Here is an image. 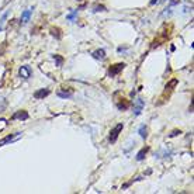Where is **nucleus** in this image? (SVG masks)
I'll list each match as a JSON object with an SVG mask.
<instances>
[{
    "mask_svg": "<svg viewBox=\"0 0 194 194\" xmlns=\"http://www.w3.org/2000/svg\"><path fill=\"white\" fill-rule=\"evenodd\" d=\"M123 128H124V125L118 124V125H115L114 129L110 132V142H111V144H114L115 141L118 139V135H120V132H121V129H123Z\"/></svg>",
    "mask_w": 194,
    "mask_h": 194,
    "instance_id": "obj_1",
    "label": "nucleus"
},
{
    "mask_svg": "<svg viewBox=\"0 0 194 194\" xmlns=\"http://www.w3.org/2000/svg\"><path fill=\"white\" fill-rule=\"evenodd\" d=\"M124 68H125V63H123V62H121V63H115V65H113V66H111V68L108 69V75H110L111 77H113V76L118 75V73H120V72H121L123 69H124Z\"/></svg>",
    "mask_w": 194,
    "mask_h": 194,
    "instance_id": "obj_2",
    "label": "nucleus"
},
{
    "mask_svg": "<svg viewBox=\"0 0 194 194\" xmlns=\"http://www.w3.org/2000/svg\"><path fill=\"white\" fill-rule=\"evenodd\" d=\"M20 132H17V134H11V135H7L6 138H3V139L0 141V146H4L6 144H9V142H13V141L16 139L17 136H20Z\"/></svg>",
    "mask_w": 194,
    "mask_h": 194,
    "instance_id": "obj_3",
    "label": "nucleus"
},
{
    "mask_svg": "<svg viewBox=\"0 0 194 194\" xmlns=\"http://www.w3.org/2000/svg\"><path fill=\"white\" fill-rule=\"evenodd\" d=\"M49 93H51V90H49V89H39V90H37V92L34 93V97H35L37 100H39V98L47 97Z\"/></svg>",
    "mask_w": 194,
    "mask_h": 194,
    "instance_id": "obj_4",
    "label": "nucleus"
},
{
    "mask_svg": "<svg viewBox=\"0 0 194 194\" xmlns=\"http://www.w3.org/2000/svg\"><path fill=\"white\" fill-rule=\"evenodd\" d=\"M20 76H21L23 79H28L30 76H31V69H30V66H21L20 68Z\"/></svg>",
    "mask_w": 194,
    "mask_h": 194,
    "instance_id": "obj_5",
    "label": "nucleus"
},
{
    "mask_svg": "<svg viewBox=\"0 0 194 194\" xmlns=\"http://www.w3.org/2000/svg\"><path fill=\"white\" fill-rule=\"evenodd\" d=\"M13 120H23V121H26V120H28V113L24 111V110L17 111V113H14V115H13Z\"/></svg>",
    "mask_w": 194,
    "mask_h": 194,
    "instance_id": "obj_6",
    "label": "nucleus"
},
{
    "mask_svg": "<svg viewBox=\"0 0 194 194\" xmlns=\"http://www.w3.org/2000/svg\"><path fill=\"white\" fill-rule=\"evenodd\" d=\"M32 14V9H27V10H24L23 11V14H21V23H26L30 20V16Z\"/></svg>",
    "mask_w": 194,
    "mask_h": 194,
    "instance_id": "obj_7",
    "label": "nucleus"
},
{
    "mask_svg": "<svg viewBox=\"0 0 194 194\" xmlns=\"http://www.w3.org/2000/svg\"><path fill=\"white\" fill-rule=\"evenodd\" d=\"M93 58H96V59H104L106 58V52H104V49H97L93 52Z\"/></svg>",
    "mask_w": 194,
    "mask_h": 194,
    "instance_id": "obj_8",
    "label": "nucleus"
},
{
    "mask_svg": "<svg viewBox=\"0 0 194 194\" xmlns=\"http://www.w3.org/2000/svg\"><path fill=\"white\" fill-rule=\"evenodd\" d=\"M142 107H144V100L138 98V100H136V107H135V110H134V114H135V115H139Z\"/></svg>",
    "mask_w": 194,
    "mask_h": 194,
    "instance_id": "obj_9",
    "label": "nucleus"
},
{
    "mask_svg": "<svg viewBox=\"0 0 194 194\" xmlns=\"http://www.w3.org/2000/svg\"><path fill=\"white\" fill-rule=\"evenodd\" d=\"M72 94H73L72 90H69V92H66V90H59V92H58V96H59L61 98H70Z\"/></svg>",
    "mask_w": 194,
    "mask_h": 194,
    "instance_id": "obj_10",
    "label": "nucleus"
},
{
    "mask_svg": "<svg viewBox=\"0 0 194 194\" xmlns=\"http://www.w3.org/2000/svg\"><path fill=\"white\" fill-rule=\"evenodd\" d=\"M148 151H149V148H144V149H141V151L138 152V155H136V160H142V159L145 158V155L148 153Z\"/></svg>",
    "mask_w": 194,
    "mask_h": 194,
    "instance_id": "obj_11",
    "label": "nucleus"
},
{
    "mask_svg": "<svg viewBox=\"0 0 194 194\" xmlns=\"http://www.w3.org/2000/svg\"><path fill=\"white\" fill-rule=\"evenodd\" d=\"M51 34H52L56 39H61V37H62V35H61V30H59V28H51Z\"/></svg>",
    "mask_w": 194,
    "mask_h": 194,
    "instance_id": "obj_12",
    "label": "nucleus"
},
{
    "mask_svg": "<svg viewBox=\"0 0 194 194\" xmlns=\"http://www.w3.org/2000/svg\"><path fill=\"white\" fill-rule=\"evenodd\" d=\"M148 131H146V127L145 125H141V128H139V135L144 138V139H146L148 138V134H146Z\"/></svg>",
    "mask_w": 194,
    "mask_h": 194,
    "instance_id": "obj_13",
    "label": "nucleus"
},
{
    "mask_svg": "<svg viewBox=\"0 0 194 194\" xmlns=\"http://www.w3.org/2000/svg\"><path fill=\"white\" fill-rule=\"evenodd\" d=\"M54 59L56 61V65L58 66H62V62H63V58L59 56V55H54Z\"/></svg>",
    "mask_w": 194,
    "mask_h": 194,
    "instance_id": "obj_14",
    "label": "nucleus"
},
{
    "mask_svg": "<svg viewBox=\"0 0 194 194\" xmlns=\"http://www.w3.org/2000/svg\"><path fill=\"white\" fill-rule=\"evenodd\" d=\"M6 18H7V13H4V14H3V17L0 18V30L3 28V24H4V20H6Z\"/></svg>",
    "mask_w": 194,
    "mask_h": 194,
    "instance_id": "obj_15",
    "label": "nucleus"
},
{
    "mask_svg": "<svg viewBox=\"0 0 194 194\" xmlns=\"http://www.w3.org/2000/svg\"><path fill=\"white\" fill-rule=\"evenodd\" d=\"M94 11H106V7L104 6H97L96 9H94Z\"/></svg>",
    "mask_w": 194,
    "mask_h": 194,
    "instance_id": "obj_16",
    "label": "nucleus"
},
{
    "mask_svg": "<svg viewBox=\"0 0 194 194\" xmlns=\"http://www.w3.org/2000/svg\"><path fill=\"white\" fill-rule=\"evenodd\" d=\"M179 134H182L180 131H173L172 134H170V136H176V135H179Z\"/></svg>",
    "mask_w": 194,
    "mask_h": 194,
    "instance_id": "obj_17",
    "label": "nucleus"
},
{
    "mask_svg": "<svg viewBox=\"0 0 194 194\" xmlns=\"http://www.w3.org/2000/svg\"><path fill=\"white\" fill-rule=\"evenodd\" d=\"M77 1H80V0H77Z\"/></svg>",
    "mask_w": 194,
    "mask_h": 194,
    "instance_id": "obj_18",
    "label": "nucleus"
}]
</instances>
